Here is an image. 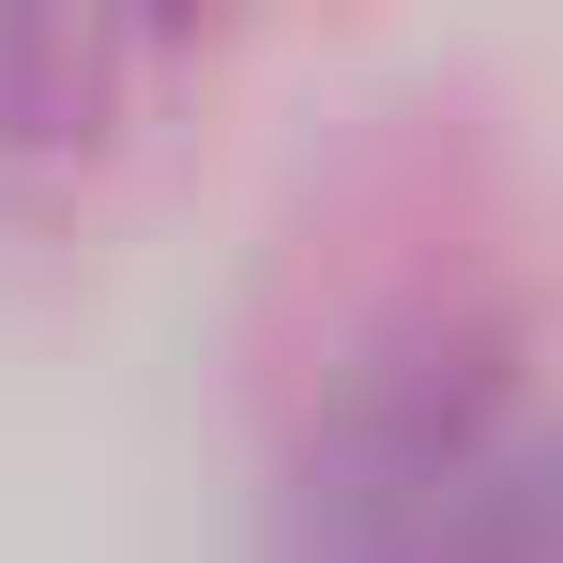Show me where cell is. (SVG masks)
<instances>
[{
	"mask_svg": "<svg viewBox=\"0 0 563 563\" xmlns=\"http://www.w3.org/2000/svg\"><path fill=\"white\" fill-rule=\"evenodd\" d=\"M275 563H563V411L487 351L366 366L289 457Z\"/></svg>",
	"mask_w": 563,
	"mask_h": 563,
	"instance_id": "1",
	"label": "cell"
}]
</instances>
